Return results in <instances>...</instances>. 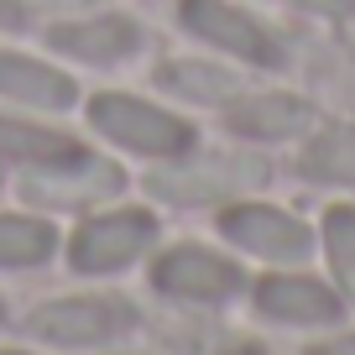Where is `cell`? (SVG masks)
Here are the masks:
<instances>
[{
  "label": "cell",
  "mask_w": 355,
  "mask_h": 355,
  "mask_svg": "<svg viewBox=\"0 0 355 355\" xmlns=\"http://www.w3.org/2000/svg\"><path fill=\"white\" fill-rule=\"evenodd\" d=\"M220 235L241 251L261 256V261H303L313 251V235L303 220H293L288 209H272V204H235V209L220 214Z\"/></svg>",
  "instance_id": "cell-8"
},
{
  "label": "cell",
  "mask_w": 355,
  "mask_h": 355,
  "mask_svg": "<svg viewBox=\"0 0 355 355\" xmlns=\"http://www.w3.org/2000/svg\"><path fill=\"white\" fill-rule=\"evenodd\" d=\"M58 235L47 220H26V214H0V266L21 272V266H42L53 256Z\"/></svg>",
  "instance_id": "cell-14"
},
{
  "label": "cell",
  "mask_w": 355,
  "mask_h": 355,
  "mask_svg": "<svg viewBox=\"0 0 355 355\" xmlns=\"http://www.w3.org/2000/svg\"><path fill=\"white\" fill-rule=\"evenodd\" d=\"M178 21H183V32H193L199 42H209L225 58H241V63H256V68L282 63L277 37L230 0H178Z\"/></svg>",
  "instance_id": "cell-4"
},
{
  "label": "cell",
  "mask_w": 355,
  "mask_h": 355,
  "mask_svg": "<svg viewBox=\"0 0 355 355\" xmlns=\"http://www.w3.org/2000/svg\"><path fill=\"white\" fill-rule=\"evenodd\" d=\"M324 251H329V266L340 277L345 298L355 303V209L350 204H334L324 214Z\"/></svg>",
  "instance_id": "cell-17"
},
{
  "label": "cell",
  "mask_w": 355,
  "mask_h": 355,
  "mask_svg": "<svg viewBox=\"0 0 355 355\" xmlns=\"http://www.w3.org/2000/svg\"><path fill=\"white\" fill-rule=\"evenodd\" d=\"M298 6H313V11H350L355 0H298Z\"/></svg>",
  "instance_id": "cell-19"
},
{
  "label": "cell",
  "mask_w": 355,
  "mask_h": 355,
  "mask_svg": "<svg viewBox=\"0 0 355 355\" xmlns=\"http://www.w3.org/2000/svg\"><path fill=\"white\" fill-rule=\"evenodd\" d=\"M0 319H6V309H0Z\"/></svg>",
  "instance_id": "cell-22"
},
{
  "label": "cell",
  "mask_w": 355,
  "mask_h": 355,
  "mask_svg": "<svg viewBox=\"0 0 355 355\" xmlns=\"http://www.w3.org/2000/svg\"><path fill=\"white\" fill-rule=\"evenodd\" d=\"M53 47L63 58H78L89 68H110L141 47V26L131 16H84V21H68L53 32Z\"/></svg>",
  "instance_id": "cell-10"
},
{
  "label": "cell",
  "mask_w": 355,
  "mask_h": 355,
  "mask_svg": "<svg viewBox=\"0 0 355 355\" xmlns=\"http://www.w3.org/2000/svg\"><path fill=\"white\" fill-rule=\"evenodd\" d=\"M89 125H94L105 141L125 146V152H136V157H157V162L193 152V141H199L183 115L157 110V105L136 100V94H94V100H89Z\"/></svg>",
  "instance_id": "cell-2"
},
{
  "label": "cell",
  "mask_w": 355,
  "mask_h": 355,
  "mask_svg": "<svg viewBox=\"0 0 355 355\" xmlns=\"http://www.w3.org/2000/svg\"><path fill=\"white\" fill-rule=\"evenodd\" d=\"M0 100L21 105V110H68V105L78 100V89H73V78L58 73V68L0 47Z\"/></svg>",
  "instance_id": "cell-11"
},
{
  "label": "cell",
  "mask_w": 355,
  "mask_h": 355,
  "mask_svg": "<svg viewBox=\"0 0 355 355\" xmlns=\"http://www.w3.org/2000/svg\"><path fill=\"white\" fill-rule=\"evenodd\" d=\"M152 241H157V220L146 209L94 214V220H84V225H78V235L68 241V266L84 272V277L121 272V266H131Z\"/></svg>",
  "instance_id": "cell-5"
},
{
  "label": "cell",
  "mask_w": 355,
  "mask_h": 355,
  "mask_svg": "<svg viewBox=\"0 0 355 355\" xmlns=\"http://www.w3.org/2000/svg\"><path fill=\"white\" fill-rule=\"evenodd\" d=\"M131 329V303L115 298H53L26 319V334L47 345H110Z\"/></svg>",
  "instance_id": "cell-6"
},
{
  "label": "cell",
  "mask_w": 355,
  "mask_h": 355,
  "mask_svg": "<svg viewBox=\"0 0 355 355\" xmlns=\"http://www.w3.org/2000/svg\"><path fill=\"white\" fill-rule=\"evenodd\" d=\"M21 11H47V16H68V11H84L94 0H16Z\"/></svg>",
  "instance_id": "cell-18"
},
{
  "label": "cell",
  "mask_w": 355,
  "mask_h": 355,
  "mask_svg": "<svg viewBox=\"0 0 355 355\" xmlns=\"http://www.w3.org/2000/svg\"><path fill=\"white\" fill-rule=\"evenodd\" d=\"M121 189H125V173L115 162L68 152V157L26 167L21 199L37 204V209H89V204H100V199H115Z\"/></svg>",
  "instance_id": "cell-3"
},
{
  "label": "cell",
  "mask_w": 355,
  "mask_h": 355,
  "mask_svg": "<svg viewBox=\"0 0 355 355\" xmlns=\"http://www.w3.org/2000/svg\"><path fill=\"white\" fill-rule=\"evenodd\" d=\"M0 355H16V350H0Z\"/></svg>",
  "instance_id": "cell-21"
},
{
  "label": "cell",
  "mask_w": 355,
  "mask_h": 355,
  "mask_svg": "<svg viewBox=\"0 0 355 355\" xmlns=\"http://www.w3.org/2000/svg\"><path fill=\"white\" fill-rule=\"evenodd\" d=\"M261 178H266V162L251 152H209V157L183 152V157H167L162 167H152L146 189L162 204H220L256 189Z\"/></svg>",
  "instance_id": "cell-1"
},
{
  "label": "cell",
  "mask_w": 355,
  "mask_h": 355,
  "mask_svg": "<svg viewBox=\"0 0 355 355\" xmlns=\"http://www.w3.org/2000/svg\"><path fill=\"white\" fill-rule=\"evenodd\" d=\"M78 152L73 136L63 131H47V125H32V121H11L0 115V157H16V162H53V157H68Z\"/></svg>",
  "instance_id": "cell-16"
},
{
  "label": "cell",
  "mask_w": 355,
  "mask_h": 355,
  "mask_svg": "<svg viewBox=\"0 0 355 355\" xmlns=\"http://www.w3.org/2000/svg\"><path fill=\"white\" fill-rule=\"evenodd\" d=\"M157 84L178 100H193V105H220L235 94V73L209 58H173V63L157 73Z\"/></svg>",
  "instance_id": "cell-13"
},
{
  "label": "cell",
  "mask_w": 355,
  "mask_h": 355,
  "mask_svg": "<svg viewBox=\"0 0 355 355\" xmlns=\"http://www.w3.org/2000/svg\"><path fill=\"white\" fill-rule=\"evenodd\" d=\"M152 288L167 298H189V303H225L245 288L241 266L225 261L220 251L204 245H173L167 256L152 261Z\"/></svg>",
  "instance_id": "cell-7"
},
{
  "label": "cell",
  "mask_w": 355,
  "mask_h": 355,
  "mask_svg": "<svg viewBox=\"0 0 355 355\" xmlns=\"http://www.w3.org/2000/svg\"><path fill=\"white\" fill-rule=\"evenodd\" d=\"M225 355H256V350H251V345H235V350H225Z\"/></svg>",
  "instance_id": "cell-20"
},
{
  "label": "cell",
  "mask_w": 355,
  "mask_h": 355,
  "mask_svg": "<svg viewBox=\"0 0 355 355\" xmlns=\"http://www.w3.org/2000/svg\"><path fill=\"white\" fill-rule=\"evenodd\" d=\"M313 110L298 94H245L230 110V131L245 136V141H282V136L309 131Z\"/></svg>",
  "instance_id": "cell-12"
},
{
  "label": "cell",
  "mask_w": 355,
  "mask_h": 355,
  "mask_svg": "<svg viewBox=\"0 0 355 355\" xmlns=\"http://www.w3.org/2000/svg\"><path fill=\"white\" fill-rule=\"evenodd\" d=\"M303 173L313 183H340V189H355V131L345 125H329L309 141L303 152Z\"/></svg>",
  "instance_id": "cell-15"
},
{
  "label": "cell",
  "mask_w": 355,
  "mask_h": 355,
  "mask_svg": "<svg viewBox=\"0 0 355 355\" xmlns=\"http://www.w3.org/2000/svg\"><path fill=\"white\" fill-rule=\"evenodd\" d=\"M256 309L272 324H298V329H313V324H334L340 319V298H334L324 282L298 277V272H277L256 288Z\"/></svg>",
  "instance_id": "cell-9"
}]
</instances>
